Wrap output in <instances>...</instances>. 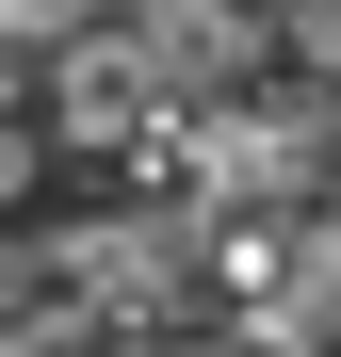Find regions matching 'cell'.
<instances>
[{
    "instance_id": "1",
    "label": "cell",
    "mask_w": 341,
    "mask_h": 357,
    "mask_svg": "<svg viewBox=\"0 0 341 357\" xmlns=\"http://www.w3.org/2000/svg\"><path fill=\"white\" fill-rule=\"evenodd\" d=\"M227 292H244V341L260 357H341V211L227 227Z\"/></svg>"
},
{
    "instance_id": "2",
    "label": "cell",
    "mask_w": 341,
    "mask_h": 357,
    "mask_svg": "<svg viewBox=\"0 0 341 357\" xmlns=\"http://www.w3.org/2000/svg\"><path fill=\"white\" fill-rule=\"evenodd\" d=\"M130 66H146V98H244L276 66V33H260V0H146Z\"/></svg>"
},
{
    "instance_id": "3",
    "label": "cell",
    "mask_w": 341,
    "mask_h": 357,
    "mask_svg": "<svg viewBox=\"0 0 341 357\" xmlns=\"http://www.w3.org/2000/svg\"><path fill=\"white\" fill-rule=\"evenodd\" d=\"M49 130H66V146H130V130H146L130 33H66V66H49Z\"/></svg>"
},
{
    "instance_id": "4",
    "label": "cell",
    "mask_w": 341,
    "mask_h": 357,
    "mask_svg": "<svg viewBox=\"0 0 341 357\" xmlns=\"http://www.w3.org/2000/svg\"><path fill=\"white\" fill-rule=\"evenodd\" d=\"M260 33H276V49H293V66H309V82H341V0H260Z\"/></svg>"
},
{
    "instance_id": "5",
    "label": "cell",
    "mask_w": 341,
    "mask_h": 357,
    "mask_svg": "<svg viewBox=\"0 0 341 357\" xmlns=\"http://www.w3.org/2000/svg\"><path fill=\"white\" fill-rule=\"evenodd\" d=\"M33 162H49L33 130H0V211H17V195H33Z\"/></svg>"
},
{
    "instance_id": "6",
    "label": "cell",
    "mask_w": 341,
    "mask_h": 357,
    "mask_svg": "<svg viewBox=\"0 0 341 357\" xmlns=\"http://www.w3.org/2000/svg\"><path fill=\"white\" fill-rule=\"evenodd\" d=\"M49 17H82V0H0V33H49Z\"/></svg>"
},
{
    "instance_id": "7",
    "label": "cell",
    "mask_w": 341,
    "mask_h": 357,
    "mask_svg": "<svg viewBox=\"0 0 341 357\" xmlns=\"http://www.w3.org/2000/svg\"><path fill=\"white\" fill-rule=\"evenodd\" d=\"M0 98H17V66H0Z\"/></svg>"
}]
</instances>
